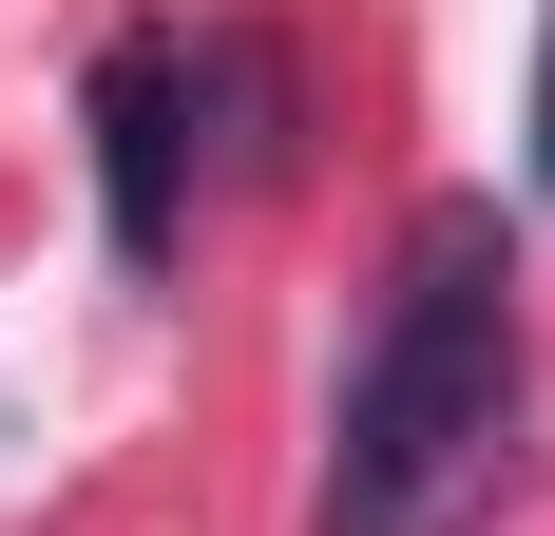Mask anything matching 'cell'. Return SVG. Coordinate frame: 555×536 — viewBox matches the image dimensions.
Listing matches in <instances>:
<instances>
[{
	"instance_id": "cell-1",
	"label": "cell",
	"mask_w": 555,
	"mask_h": 536,
	"mask_svg": "<svg viewBox=\"0 0 555 536\" xmlns=\"http://www.w3.org/2000/svg\"><path fill=\"white\" fill-rule=\"evenodd\" d=\"M517 403H537V345H517V230L479 192L402 230L384 345L326 422V518L307 536H479L517 480Z\"/></svg>"
},
{
	"instance_id": "cell-2",
	"label": "cell",
	"mask_w": 555,
	"mask_h": 536,
	"mask_svg": "<svg viewBox=\"0 0 555 536\" xmlns=\"http://www.w3.org/2000/svg\"><path fill=\"white\" fill-rule=\"evenodd\" d=\"M96 212H115V268H172L192 230V39L172 20L96 39Z\"/></svg>"
},
{
	"instance_id": "cell-3",
	"label": "cell",
	"mask_w": 555,
	"mask_h": 536,
	"mask_svg": "<svg viewBox=\"0 0 555 536\" xmlns=\"http://www.w3.org/2000/svg\"><path fill=\"white\" fill-rule=\"evenodd\" d=\"M537 212H555V20H537Z\"/></svg>"
}]
</instances>
